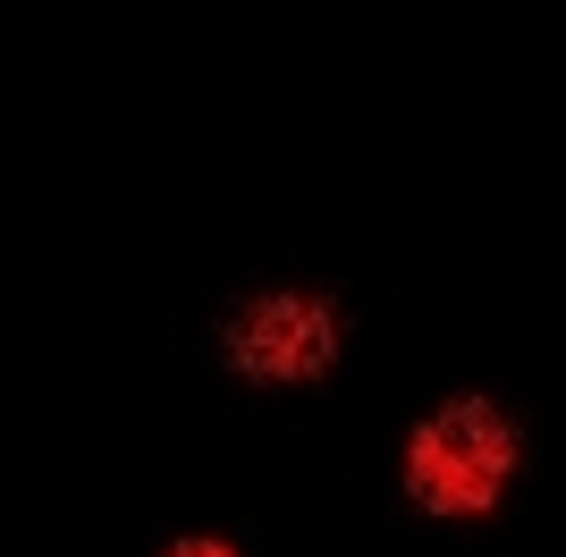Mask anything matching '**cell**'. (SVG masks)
<instances>
[{"instance_id":"cell-1","label":"cell","mask_w":566,"mask_h":557,"mask_svg":"<svg viewBox=\"0 0 566 557\" xmlns=\"http://www.w3.org/2000/svg\"><path fill=\"white\" fill-rule=\"evenodd\" d=\"M516 473V422L482 406V397H457L415 431V498L440 515H473L491 507Z\"/></svg>"},{"instance_id":"cell-2","label":"cell","mask_w":566,"mask_h":557,"mask_svg":"<svg viewBox=\"0 0 566 557\" xmlns=\"http://www.w3.org/2000/svg\"><path fill=\"white\" fill-rule=\"evenodd\" d=\"M338 355V313L322 296H254L229 313V364L254 380H313Z\"/></svg>"},{"instance_id":"cell-3","label":"cell","mask_w":566,"mask_h":557,"mask_svg":"<svg viewBox=\"0 0 566 557\" xmlns=\"http://www.w3.org/2000/svg\"><path fill=\"white\" fill-rule=\"evenodd\" d=\"M169 557H229L220 540H187V549H169Z\"/></svg>"}]
</instances>
